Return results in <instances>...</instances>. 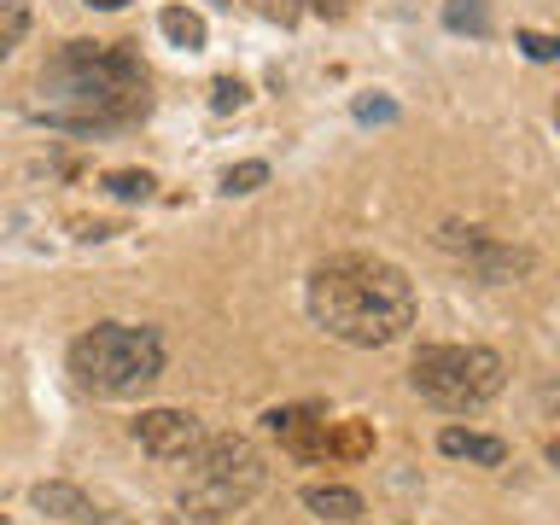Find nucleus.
I'll return each instance as SVG.
<instances>
[{
    "mask_svg": "<svg viewBox=\"0 0 560 525\" xmlns=\"http://www.w3.org/2000/svg\"><path fill=\"white\" fill-rule=\"evenodd\" d=\"M129 432L147 455H158V462H187V455L205 444L199 415H187V409H140Z\"/></svg>",
    "mask_w": 560,
    "mask_h": 525,
    "instance_id": "0eeeda50",
    "label": "nucleus"
},
{
    "mask_svg": "<svg viewBox=\"0 0 560 525\" xmlns=\"http://www.w3.org/2000/svg\"><path fill=\"white\" fill-rule=\"evenodd\" d=\"M444 30H455V35H490V7H485V0H444Z\"/></svg>",
    "mask_w": 560,
    "mask_h": 525,
    "instance_id": "4468645a",
    "label": "nucleus"
},
{
    "mask_svg": "<svg viewBox=\"0 0 560 525\" xmlns=\"http://www.w3.org/2000/svg\"><path fill=\"white\" fill-rule=\"evenodd\" d=\"M210 7H234V0H210Z\"/></svg>",
    "mask_w": 560,
    "mask_h": 525,
    "instance_id": "b1692460",
    "label": "nucleus"
},
{
    "mask_svg": "<svg viewBox=\"0 0 560 525\" xmlns=\"http://www.w3.org/2000/svg\"><path fill=\"white\" fill-rule=\"evenodd\" d=\"M158 30H164L182 52H205V42H210L205 18H199V12H187V7H164V12H158Z\"/></svg>",
    "mask_w": 560,
    "mask_h": 525,
    "instance_id": "ddd939ff",
    "label": "nucleus"
},
{
    "mask_svg": "<svg viewBox=\"0 0 560 525\" xmlns=\"http://www.w3.org/2000/svg\"><path fill=\"white\" fill-rule=\"evenodd\" d=\"M350 117L357 122H397V100L392 94H357L350 100Z\"/></svg>",
    "mask_w": 560,
    "mask_h": 525,
    "instance_id": "a211bd4d",
    "label": "nucleus"
},
{
    "mask_svg": "<svg viewBox=\"0 0 560 525\" xmlns=\"http://www.w3.org/2000/svg\"><path fill=\"white\" fill-rule=\"evenodd\" d=\"M310 322L350 350H385L415 327V280L374 252H332L310 269Z\"/></svg>",
    "mask_w": 560,
    "mask_h": 525,
    "instance_id": "f03ea898",
    "label": "nucleus"
},
{
    "mask_svg": "<svg viewBox=\"0 0 560 525\" xmlns=\"http://www.w3.org/2000/svg\"><path fill=\"white\" fill-rule=\"evenodd\" d=\"M147 105H152V82L135 42H65L42 65L24 112L30 122H47V129L105 135L140 122Z\"/></svg>",
    "mask_w": 560,
    "mask_h": 525,
    "instance_id": "f257e3e1",
    "label": "nucleus"
},
{
    "mask_svg": "<svg viewBox=\"0 0 560 525\" xmlns=\"http://www.w3.org/2000/svg\"><path fill=\"white\" fill-rule=\"evenodd\" d=\"M100 187L112 192V199L140 205V199H152V187H158V182H152L147 170H105V175H100Z\"/></svg>",
    "mask_w": 560,
    "mask_h": 525,
    "instance_id": "2eb2a0df",
    "label": "nucleus"
},
{
    "mask_svg": "<svg viewBox=\"0 0 560 525\" xmlns=\"http://www.w3.org/2000/svg\"><path fill=\"white\" fill-rule=\"evenodd\" d=\"M30 502L42 508V514H52V520H70V525H117V520H105V508H94V497H82L77 485H35L30 490Z\"/></svg>",
    "mask_w": 560,
    "mask_h": 525,
    "instance_id": "1a4fd4ad",
    "label": "nucleus"
},
{
    "mask_svg": "<svg viewBox=\"0 0 560 525\" xmlns=\"http://www.w3.org/2000/svg\"><path fill=\"white\" fill-rule=\"evenodd\" d=\"M262 182H269V164H262V158H245V164H234L222 175V192H257Z\"/></svg>",
    "mask_w": 560,
    "mask_h": 525,
    "instance_id": "f3484780",
    "label": "nucleus"
},
{
    "mask_svg": "<svg viewBox=\"0 0 560 525\" xmlns=\"http://www.w3.org/2000/svg\"><path fill=\"white\" fill-rule=\"evenodd\" d=\"M450 245V252H462L472 269H479V280H497V287H508V280H525L532 275V252L525 245H502V240H490L485 228H462V222H444V234H438Z\"/></svg>",
    "mask_w": 560,
    "mask_h": 525,
    "instance_id": "423d86ee",
    "label": "nucleus"
},
{
    "mask_svg": "<svg viewBox=\"0 0 560 525\" xmlns=\"http://www.w3.org/2000/svg\"><path fill=\"white\" fill-rule=\"evenodd\" d=\"M327 455H339V462L374 455V427L368 420H327Z\"/></svg>",
    "mask_w": 560,
    "mask_h": 525,
    "instance_id": "f8f14e48",
    "label": "nucleus"
},
{
    "mask_svg": "<svg viewBox=\"0 0 560 525\" xmlns=\"http://www.w3.org/2000/svg\"><path fill=\"white\" fill-rule=\"evenodd\" d=\"M88 7H94V12H122L129 0H88Z\"/></svg>",
    "mask_w": 560,
    "mask_h": 525,
    "instance_id": "5701e85b",
    "label": "nucleus"
},
{
    "mask_svg": "<svg viewBox=\"0 0 560 525\" xmlns=\"http://www.w3.org/2000/svg\"><path fill=\"white\" fill-rule=\"evenodd\" d=\"M70 374L88 397H140L164 374V339L152 327L105 322L70 345Z\"/></svg>",
    "mask_w": 560,
    "mask_h": 525,
    "instance_id": "7ed1b4c3",
    "label": "nucleus"
},
{
    "mask_svg": "<svg viewBox=\"0 0 560 525\" xmlns=\"http://www.w3.org/2000/svg\"><path fill=\"white\" fill-rule=\"evenodd\" d=\"M30 35V0H0V59H12V47Z\"/></svg>",
    "mask_w": 560,
    "mask_h": 525,
    "instance_id": "dca6fc26",
    "label": "nucleus"
},
{
    "mask_svg": "<svg viewBox=\"0 0 560 525\" xmlns=\"http://www.w3.org/2000/svg\"><path fill=\"white\" fill-rule=\"evenodd\" d=\"M514 42L525 47V59H537V65H542V59H555V52H560V42H555V35H542V30H520Z\"/></svg>",
    "mask_w": 560,
    "mask_h": 525,
    "instance_id": "412c9836",
    "label": "nucleus"
},
{
    "mask_svg": "<svg viewBox=\"0 0 560 525\" xmlns=\"http://www.w3.org/2000/svg\"><path fill=\"white\" fill-rule=\"evenodd\" d=\"M262 490V455L245 438H205L192 450V485L175 502V525H222Z\"/></svg>",
    "mask_w": 560,
    "mask_h": 525,
    "instance_id": "20e7f679",
    "label": "nucleus"
},
{
    "mask_svg": "<svg viewBox=\"0 0 560 525\" xmlns=\"http://www.w3.org/2000/svg\"><path fill=\"white\" fill-rule=\"evenodd\" d=\"M438 450L455 455V462H479V467H502L508 462V444L490 432H467V427H444L438 432Z\"/></svg>",
    "mask_w": 560,
    "mask_h": 525,
    "instance_id": "9d476101",
    "label": "nucleus"
},
{
    "mask_svg": "<svg viewBox=\"0 0 560 525\" xmlns=\"http://www.w3.org/2000/svg\"><path fill=\"white\" fill-rule=\"evenodd\" d=\"M304 508H310V514H322V520H332V525L362 520V497L350 485H310L304 490Z\"/></svg>",
    "mask_w": 560,
    "mask_h": 525,
    "instance_id": "9b49d317",
    "label": "nucleus"
},
{
    "mask_svg": "<svg viewBox=\"0 0 560 525\" xmlns=\"http://www.w3.org/2000/svg\"><path fill=\"white\" fill-rule=\"evenodd\" d=\"M245 100H252V88H245L240 77H217V82H210V112H240Z\"/></svg>",
    "mask_w": 560,
    "mask_h": 525,
    "instance_id": "6ab92c4d",
    "label": "nucleus"
},
{
    "mask_svg": "<svg viewBox=\"0 0 560 525\" xmlns=\"http://www.w3.org/2000/svg\"><path fill=\"white\" fill-rule=\"evenodd\" d=\"M315 12H327V18H345V0H310Z\"/></svg>",
    "mask_w": 560,
    "mask_h": 525,
    "instance_id": "4be33fe9",
    "label": "nucleus"
},
{
    "mask_svg": "<svg viewBox=\"0 0 560 525\" xmlns=\"http://www.w3.org/2000/svg\"><path fill=\"white\" fill-rule=\"evenodd\" d=\"M252 7L269 18V24H280V30H292L298 18H304V0H252Z\"/></svg>",
    "mask_w": 560,
    "mask_h": 525,
    "instance_id": "aec40b11",
    "label": "nucleus"
},
{
    "mask_svg": "<svg viewBox=\"0 0 560 525\" xmlns=\"http://www.w3.org/2000/svg\"><path fill=\"white\" fill-rule=\"evenodd\" d=\"M409 385L438 409L467 415V409H485L490 397H502L508 368L490 345H420L409 362Z\"/></svg>",
    "mask_w": 560,
    "mask_h": 525,
    "instance_id": "39448f33",
    "label": "nucleus"
},
{
    "mask_svg": "<svg viewBox=\"0 0 560 525\" xmlns=\"http://www.w3.org/2000/svg\"><path fill=\"white\" fill-rule=\"evenodd\" d=\"M262 427H269L280 444H287L298 462H322L327 455V415L310 409V402H292V409H269L262 415Z\"/></svg>",
    "mask_w": 560,
    "mask_h": 525,
    "instance_id": "6e6552de",
    "label": "nucleus"
}]
</instances>
